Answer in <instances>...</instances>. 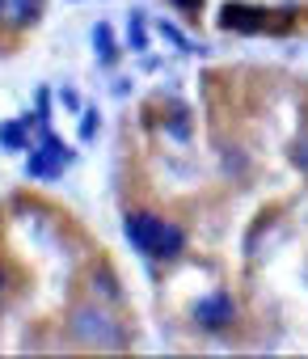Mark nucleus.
Wrapping results in <instances>:
<instances>
[{"mask_svg": "<svg viewBox=\"0 0 308 359\" xmlns=\"http://www.w3.org/2000/svg\"><path fill=\"white\" fill-rule=\"evenodd\" d=\"M93 39H97V51H102V60L110 64V60H114V39H110V30H106V26H97V34H93Z\"/></svg>", "mask_w": 308, "mask_h": 359, "instance_id": "obj_10", "label": "nucleus"}, {"mask_svg": "<svg viewBox=\"0 0 308 359\" xmlns=\"http://www.w3.org/2000/svg\"><path fill=\"white\" fill-rule=\"evenodd\" d=\"M186 245V233L178 224H161V237H157V250H152V258H161V262H174Z\"/></svg>", "mask_w": 308, "mask_h": 359, "instance_id": "obj_6", "label": "nucleus"}, {"mask_svg": "<svg viewBox=\"0 0 308 359\" xmlns=\"http://www.w3.org/2000/svg\"><path fill=\"white\" fill-rule=\"evenodd\" d=\"M291 156H295V165H300V169L308 173V135H300V140H295V148H291Z\"/></svg>", "mask_w": 308, "mask_h": 359, "instance_id": "obj_11", "label": "nucleus"}, {"mask_svg": "<svg viewBox=\"0 0 308 359\" xmlns=\"http://www.w3.org/2000/svg\"><path fill=\"white\" fill-rule=\"evenodd\" d=\"M68 161H72V152H68L51 131H43V148L30 156L26 169H30V177H43V182H51V177H59V169H64Z\"/></svg>", "mask_w": 308, "mask_h": 359, "instance_id": "obj_2", "label": "nucleus"}, {"mask_svg": "<svg viewBox=\"0 0 308 359\" xmlns=\"http://www.w3.org/2000/svg\"><path fill=\"white\" fill-rule=\"evenodd\" d=\"M80 131H85V135H93V131H97V114H93V110L85 114V127H80Z\"/></svg>", "mask_w": 308, "mask_h": 359, "instance_id": "obj_14", "label": "nucleus"}, {"mask_svg": "<svg viewBox=\"0 0 308 359\" xmlns=\"http://www.w3.org/2000/svg\"><path fill=\"white\" fill-rule=\"evenodd\" d=\"M68 330H72V338L76 342H85V346H122L127 338H122V330H118V321L102 309V304H80V309H72V321H68Z\"/></svg>", "mask_w": 308, "mask_h": 359, "instance_id": "obj_1", "label": "nucleus"}, {"mask_svg": "<svg viewBox=\"0 0 308 359\" xmlns=\"http://www.w3.org/2000/svg\"><path fill=\"white\" fill-rule=\"evenodd\" d=\"M224 26L228 30H258L262 26V13L258 9H241V5H224Z\"/></svg>", "mask_w": 308, "mask_h": 359, "instance_id": "obj_7", "label": "nucleus"}, {"mask_svg": "<svg viewBox=\"0 0 308 359\" xmlns=\"http://www.w3.org/2000/svg\"><path fill=\"white\" fill-rule=\"evenodd\" d=\"M161 34H165L169 43H178V47H186V51H190V43H186V34H182L178 26H169V22H161Z\"/></svg>", "mask_w": 308, "mask_h": 359, "instance_id": "obj_12", "label": "nucleus"}, {"mask_svg": "<svg viewBox=\"0 0 308 359\" xmlns=\"http://www.w3.org/2000/svg\"><path fill=\"white\" fill-rule=\"evenodd\" d=\"M195 325L199 330H224V325H232V300L224 296V292H211V296H203L199 304H195Z\"/></svg>", "mask_w": 308, "mask_h": 359, "instance_id": "obj_3", "label": "nucleus"}, {"mask_svg": "<svg viewBox=\"0 0 308 359\" xmlns=\"http://www.w3.org/2000/svg\"><path fill=\"white\" fill-rule=\"evenodd\" d=\"M43 13V0H0V18L13 26H34Z\"/></svg>", "mask_w": 308, "mask_h": 359, "instance_id": "obj_5", "label": "nucleus"}, {"mask_svg": "<svg viewBox=\"0 0 308 359\" xmlns=\"http://www.w3.org/2000/svg\"><path fill=\"white\" fill-rule=\"evenodd\" d=\"M131 47H135V51L144 47V26H139V13L131 18Z\"/></svg>", "mask_w": 308, "mask_h": 359, "instance_id": "obj_13", "label": "nucleus"}, {"mask_svg": "<svg viewBox=\"0 0 308 359\" xmlns=\"http://www.w3.org/2000/svg\"><path fill=\"white\" fill-rule=\"evenodd\" d=\"M93 296H97V300H118V283H114V279H106V271H102V266L93 271Z\"/></svg>", "mask_w": 308, "mask_h": 359, "instance_id": "obj_9", "label": "nucleus"}, {"mask_svg": "<svg viewBox=\"0 0 308 359\" xmlns=\"http://www.w3.org/2000/svg\"><path fill=\"white\" fill-rule=\"evenodd\" d=\"M0 144H9V148H26V123H0Z\"/></svg>", "mask_w": 308, "mask_h": 359, "instance_id": "obj_8", "label": "nucleus"}, {"mask_svg": "<svg viewBox=\"0 0 308 359\" xmlns=\"http://www.w3.org/2000/svg\"><path fill=\"white\" fill-rule=\"evenodd\" d=\"M174 5H182V9H199V0H174Z\"/></svg>", "mask_w": 308, "mask_h": 359, "instance_id": "obj_15", "label": "nucleus"}, {"mask_svg": "<svg viewBox=\"0 0 308 359\" xmlns=\"http://www.w3.org/2000/svg\"><path fill=\"white\" fill-rule=\"evenodd\" d=\"M161 224H165V220L148 216V212L127 216V237H131V245H135L139 254H152V250H157V237H161Z\"/></svg>", "mask_w": 308, "mask_h": 359, "instance_id": "obj_4", "label": "nucleus"}]
</instances>
